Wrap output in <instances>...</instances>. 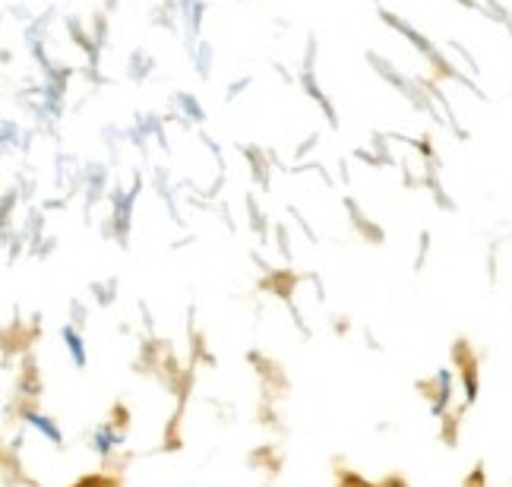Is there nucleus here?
I'll use <instances>...</instances> for the list:
<instances>
[{
  "instance_id": "1",
  "label": "nucleus",
  "mask_w": 512,
  "mask_h": 487,
  "mask_svg": "<svg viewBox=\"0 0 512 487\" xmlns=\"http://www.w3.org/2000/svg\"><path fill=\"white\" fill-rule=\"evenodd\" d=\"M76 487H117V484L108 481V478H86V481H80Z\"/></svg>"
},
{
  "instance_id": "2",
  "label": "nucleus",
  "mask_w": 512,
  "mask_h": 487,
  "mask_svg": "<svg viewBox=\"0 0 512 487\" xmlns=\"http://www.w3.org/2000/svg\"><path fill=\"white\" fill-rule=\"evenodd\" d=\"M361 487H367V484H361ZM383 487H402V484H396V481H389V484H383Z\"/></svg>"
}]
</instances>
